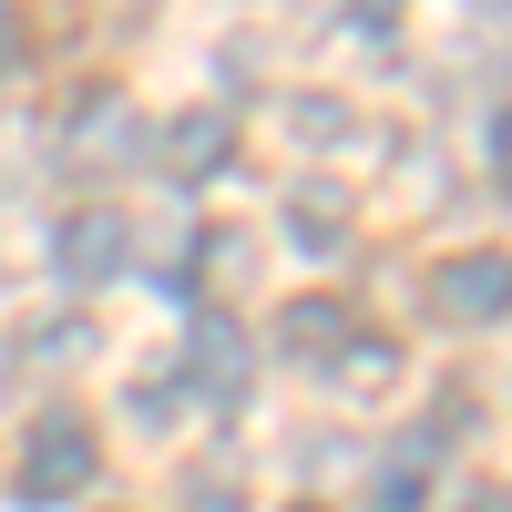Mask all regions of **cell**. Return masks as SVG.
Here are the masks:
<instances>
[{
	"instance_id": "7",
	"label": "cell",
	"mask_w": 512,
	"mask_h": 512,
	"mask_svg": "<svg viewBox=\"0 0 512 512\" xmlns=\"http://www.w3.org/2000/svg\"><path fill=\"white\" fill-rule=\"evenodd\" d=\"M287 236L308 256H338V246H349V205H338V195H297L287 205Z\"/></svg>"
},
{
	"instance_id": "10",
	"label": "cell",
	"mask_w": 512,
	"mask_h": 512,
	"mask_svg": "<svg viewBox=\"0 0 512 512\" xmlns=\"http://www.w3.org/2000/svg\"><path fill=\"white\" fill-rule=\"evenodd\" d=\"M338 338H349V308H318V297H308V308H287V349H308V359L328 349V359H338Z\"/></svg>"
},
{
	"instance_id": "5",
	"label": "cell",
	"mask_w": 512,
	"mask_h": 512,
	"mask_svg": "<svg viewBox=\"0 0 512 512\" xmlns=\"http://www.w3.org/2000/svg\"><path fill=\"white\" fill-rule=\"evenodd\" d=\"M72 154L113 175V164H144L154 144H144V123H134V103H123V93H93V103L72 113Z\"/></svg>"
},
{
	"instance_id": "6",
	"label": "cell",
	"mask_w": 512,
	"mask_h": 512,
	"mask_svg": "<svg viewBox=\"0 0 512 512\" xmlns=\"http://www.w3.org/2000/svg\"><path fill=\"white\" fill-rule=\"evenodd\" d=\"M154 154H164V175L205 185V175H226V154H236V123H226V113H175Z\"/></svg>"
},
{
	"instance_id": "1",
	"label": "cell",
	"mask_w": 512,
	"mask_h": 512,
	"mask_svg": "<svg viewBox=\"0 0 512 512\" xmlns=\"http://www.w3.org/2000/svg\"><path fill=\"white\" fill-rule=\"evenodd\" d=\"M82 482H93V431H82V410H41L31 441H21L11 492H21V502H72Z\"/></svg>"
},
{
	"instance_id": "2",
	"label": "cell",
	"mask_w": 512,
	"mask_h": 512,
	"mask_svg": "<svg viewBox=\"0 0 512 512\" xmlns=\"http://www.w3.org/2000/svg\"><path fill=\"white\" fill-rule=\"evenodd\" d=\"M431 308H441L451 328H492V318H512V256H492V246L441 256V267H431Z\"/></svg>"
},
{
	"instance_id": "15",
	"label": "cell",
	"mask_w": 512,
	"mask_h": 512,
	"mask_svg": "<svg viewBox=\"0 0 512 512\" xmlns=\"http://www.w3.org/2000/svg\"><path fill=\"white\" fill-rule=\"evenodd\" d=\"M482 11H512V0H482Z\"/></svg>"
},
{
	"instance_id": "14",
	"label": "cell",
	"mask_w": 512,
	"mask_h": 512,
	"mask_svg": "<svg viewBox=\"0 0 512 512\" xmlns=\"http://www.w3.org/2000/svg\"><path fill=\"white\" fill-rule=\"evenodd\" d=\"M11 62H21V52H11V41H0V72H11Z\"/></svg>"
},
{
	"instance_id": "3",
	"label": "cell",
	"mask_w": 512,
	"mask_h": 512,
	"mask_svg": "<svg viewBox=\"0 0 512 512\" xmlns=\"http://www.w3.org/2000/svg\"><path fill=\"white\" fill-rule=\"evenodd\" d=\"M185 379H195V400H236L246 390V328L226 308H195L185 328Z\"/></svg>"
},
{
	"instance_id": "13",
	"label": "cell",
	"mask_w": 512,
	"mask_h": 512,
	"mask_svg": "<svg viewBox=\"0 0 512 512\" xmlns=\"http://www.w3.org/2000/svg\"><path fill=\"white\" fill-rule=\"evenodd\" d=\"M492 175H502V185H512V103H502V113H492Z\"/></svg>"
},
{
	"instance_id": "4",
	"label": "cell",
	"mask_w": 512,
	"mask_h": 512,
	"mask_svg": "<svg viewBox=\"0 0 512 512\" xmlns=\"http://www.w3.org/2000/svg\"><path fill=\"white\" fill-rule=\"evenodd\" d=\"M52 267H62V287H82V297H93V287L123 267V216H113V205H82V216H62Z\"/></svg>"
},
{
	"instance_id": "12",
	"label": "cell",
	"mask_w": 512,
	"mask_h": 512,
	"mask_svg": "<svg viewBox=\"0 0 512 512\" xmlns=\"http://www.w3.org/2000/svg\"><path fill=\"white\" fill-rule=\"evenodd\" d=\"M400 11H410V0H349V21H359V31H390Z\"/></svg>"
},
{
	"instance_id": "9",
	"label": "cell",
	"mask_w": 512,
	"mask_h": 512,
	"mask_svg": "<svg viewBox=\"0 0 512 512\" xmlns=\"http://www.w3.org/2000/svg\"><path fill=\"white\" fill-rule=\"evenodd\" d=\"M256 277V256H246V236H205V308H216V297H236Z\"/></svg>"
},
{
	"instance_id": "11",
	"label": "cell",
	"mask_w": 512,
	"mask_h": 512,
	"mask_svg": "<svg viewBox=\"0 0 512 512\" xmlns=\"http://www.w3.org/2000/svg\"><path fill=\"white\" fill-rule=\"evenodd\" d=\"M431 472H420V451H390V472H379V512H420Z\"/></svg>"
},
{
	"instance_id": "8",
	"label": "cell",
	"mask_w": 512,
	"mask_h": 512,
	"mask_svg": "<svg viewBox=\"0 0 512 512\" xmlns=\"http://www.w3.org/2000/svg\"><path fill=\"white\" fill-rule=\"evenodd\" d=\"M390 379H400V349H390V338H338V390H390Z\"/></svg>"
},
{
	"instance_id": "16",
	"label": "cell",
	"mask_w": 512,
	"mask_h": 512,
	"mask_svg": "<svg viewBox=\"0 0 512 512\" xmlns=\"http://www.w3.org/2000/svg\"><path fill=\"white\" fill-rule=\"evenodd\" d=\"M297 512H318V502H297Z\"/></svg>"
}]
</instances>
